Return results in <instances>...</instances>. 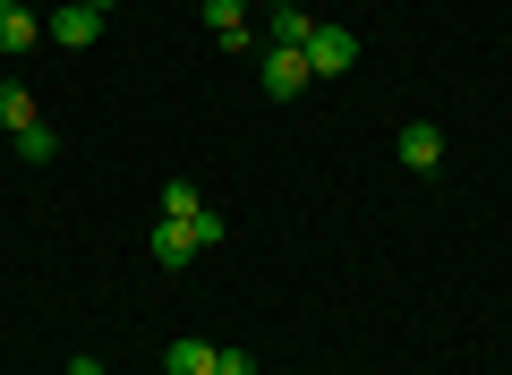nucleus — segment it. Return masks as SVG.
Returning <instances> with one entry per match:
<instances>
[{
	"label": "nucleus",
	"mask_w": 512,
	"mask_h": 375,
	"mask_svg": "<svg viewBox=\"0 0 512 375\" xmlns=\"http://www.w3.org/2000/svg\"><path fill=\"white\" fill-rule=\"evenodd\" d=\"M299 52H308V77H342V69H359V35H350V26H316Z\"/></svg>",
	"instance_id": "obj_1"
},
{
	"label": "nucleus",
	"mask_w": 512,
	"mask_h": 375,
	"mask_svg": "<svg viewBox=\"0 0 512 375\" xmlns=\"http://www.w3.org/2000/svg\"><path fill=\"white\" fill-rule=\"evenodd\" d=\"M205 26H214L222 52H265V35L248 26V0H205Z\"/></svg>",
	"instance_id": "obj_2"
},
{
	"label": "nucleus",
	"mask_w": 512,
	"mask_h": 375,
	"mask_svg": "<svg viewBox=\"0 0 512 375\" xmlns=\"http://www.w3.org/2000/svg\"><path fill=\"white\" fill-rule=\"evenodd\" d=\"M256 86L274 94V103L308 94V52H256Z\"/></svg>",
	"instance_id": "obj_3"
},
{
	"label": "nucleus",
	"mask_w": 512,
	"mask_h": 375,
	"mask_svg": "<svg viewBox=\"0 0 512 375\" xmlns=\"http://www.w3.org/2000/svg\"><path fill=\"white\" fill-rule=\"evenodd\" d=\"M43 35H52V43H69V52H86V43L103 35V18H94L86 0H60V9H52V26H43Z\"/></svg>",
	"instance_id": "obj_4"
},
{
	"label": "nucleus",
	"mask_w": 512,
	"mask_h": 375,
	"mask_svg": "<svg viewBox=\"0 0 512 375\" xmlns=\"http://www.w3.org/2000/svg\"><path fill=\"white\" fill-rule=\"evenodd\" d=\"M308 35H316L308 9H299V0H274V18H265V52H299Z\"/></svg>",
	"instance_id": "obj_5"
},
{
	"label": "nucleus",
	"mask_w": 512,
	"mask_h": 375,
	"mask_svg": "<svg viewBox=\"0 0 512 375\" xmlns=\"http://www.w3.org/2000/svg\"><path fill=\"white\" fill-rule=\"evenodd\" d=\"M402 162H410V171H436V162H444V128L436 120H410L402 128Z\"/></svg>",
	"instance_id": "obj_6"
},
{
	"label": "nucleus",
	"mask_w": 512,
	"mask_h": 375,
	"mask_svg": "<svg viewBox=\"0 0 512 375\" xmlns=\"http://www.w3.org/2000/svg\"><path fill=\"white\" fill-rule=\"evenodd\" d=\"M146 248H154V265H188V256H197V239H188V222H171V214H163Z\"/></svg>",
	"instance_id": "obj_7"
},
{
	"label": "nucleus",
	"mask_w": 512,
	"mask_h": 375,
	"mask_svg": "<svg viewBox=\"0 0 512 375\" xmlns=\"http://www.w3.org/2000/svg\"><path fill=\"white\" fill-rule=\"evenodd\" d=\"M35 43H43L35 9H0V52H35Z\"/></svg>",
	"instance_id": "obj_8"
},
{
	"label": "nucleus",
	"mask_w": 512,
	"mask_h": 375,
	"mask_svg": "<svg viewBox=\"0 0 512 375\" xmlns=\"http://www.w3.org/2000/svg\"><path fill=\"white\" fill-rule=\"evenodd\" d=\"M0 128H9V137L43 128V120H35V94H26V86H9V77H0Z\"/></svg>",
	"instance_id": "obj_9"
},
{
	"label": "nucleus",
	"mask_w": 512,
	"mask_h": 375,
	"mask_svg": "<svg viewBox=\"0 0 512 375\" xmlns=\"http://www.w3.org/2000/svg\"><path fill=\"white\" fill-rule=\"evenodd\" d=\"M163 367H171V375H214V350H205V341H171Z\"/></svg>",
	"instance_id": "obj_10"
},
{
	"label": "nucleus",
	"mask_w": 512,
	"mask_h": 375,
	"mask_svg": "<svg viewBox=\"0 0 512 375\" xmlns=\"http://www.w3.org/2000/svg\"><path fill=\"white\" fill-rule=\"evenodd\" d=\"M197 205H205V197H197V188H188V179H171V188H163V214H171V222H188V214H197Z\"/></svg>",
	"instance_id": "obj_11"
},
{
	"label": "nucleus",
	"mask_w": 512,
	"mask_h": 375,
	"mask_svg": "<svg viewBox=\"0 0 512 375\" xmlns=\"http://www.w3.org/2000/svg\"><path fill=\"white\" fill-rule=\"evenodd\" d=\"M188 239H197V248H222V214H214V205H197V214H188Z\"/></svg>",
	"instance_id": "obj_12"
},
{
	"label": "nucleus",
	"mask_w": 512,
	"mask_h": 375,
	"mask_svg": "<svg viewBox=\"0 0 512 375\" xmlns=\"http://www.w3.org/2000/svg\"><path fill=\"white\" fill-rule=\"evenodd\" d=\"M18 154H26V162H52V154H60V137H52V128H26Z\"/></svg>",
	"instance_id": "obj_13"
},
{
	"label": "nucleus",
	"mask_w": 512,
	"mask_h": 375,
	"mask_svg": "<svg viewBox=\"0 0 512 375\" xmlns=\"http://www.w3.org/2000/svg\"><path fill=\"white\" fill-rule=\"evenodd\" d=\"M214 375H256V367H248V350H214Z\"/></svg>",
	"instance_id": "obj_14"
},
{
	"label": "nucleus",
	"mask_w": 512,
	"mask_h": 375,
	"mask_svg": "<svg viewBox=\"0 0 512 375\" xmlns=\"http://www.w3.org/2000/svg\"><path fill=\"white\" fill-rule=\"evenodd\" d=\"M69 375H103V358H69Z\"/></svg>",
	"instance_id": "obj_15"
},
{
	"label": "nucleus",
	"mask_w": 512,
	"mask_h": 375,
	"mask_svg": "<svg viewBox=\"0 0 512 375\" xmlns=\"http://www.w3.org/2000/svg\"><path fill=\"white\" fill-rule=\"evenodd\" d=\"M86 9H94V18H111V9H120V0H86Z\"/></svg>",
	"instance_id": "obj_16"
},
{
	"label": "nucleus",
	"mask_w": 512,
	"mask_h": 375,
	"mask_svg": "<svg viewBox=\"0 0 512 375\" xmlns=\"http://www.w3.org/2000/svg\"><path fill=\"white\" fill-rule=\"evenodd\" d=\"M0 9H26V0H0Z\"/></svg>",
	"instance_id": "obj_17"
}]
</instances>
